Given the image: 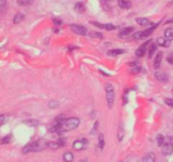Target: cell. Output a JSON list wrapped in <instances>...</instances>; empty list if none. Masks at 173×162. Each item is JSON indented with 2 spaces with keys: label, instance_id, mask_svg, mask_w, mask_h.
I'll list each match as a JSON object with an SVG mask.
<instances>
[{
  "label": "cell",
  "instance_id": "f546056e",
  "mask_svg": "<svg viewBox=\"0 0 173 162\" xmlns=\"http://www.w3.org/2000/svg\"><path fill=\"white\" fill-rule=\"evenodd\" d=\"M141 70H142L141 67H137V66H135V67L132 68V69L130 70V73H133V74H137V73H140Z\"/></svg>",
  "mask_w": 173,
  "mask_h": 162
},
{
  "label": "cell",
  "instance_id": "ab89813d",
  "mask_svg": "<svg viewBox=\"0 0 173 162\" xmlns=\"http://www.w3.org/2000/svg\"><path fill=\"white\" fill-rule=\"evenodd\" d=\"M104 1H111V0H104Z\"/></svg>",
  "mask_w": 173,
  "mask_h": 162
},
{
  "label": "cell",
  "instance_id": "4dcf8cb0",
  "mask_svg": "<svg viewBox=\"0 0 173 162\" xmlns=\"http://www.w3.org/2000/svg\"><path fill=\"white\" fill-rule=\"evenodd\" d=\"M11 138H12V136H11V134H8V135H7V136H5V137H4V138H3V139H2V144L9 143L11 140Z\"/></svg>",
  "mask_w": 173,
  "mask_h": 162
},
{
  "label": "cell",
  "instance_id": "f35d334b",
  "mask_svg": "<svg viewBox=\"0 0 173 162\" xmlns=\"http://www.w3.org/2000/svg\"><path fill=\"white\" fill-rule=\"evenodd\" d=\"M79 162H88L87 160H85V159H83V160H80Z\"/></svg>",
  "mask_w": 173,
  "mask_h": 162
},
{
  "label": "cell",
  "instance_id": "ba28073f",
  "mask_svg": "<svg viewBox=\"0 0 173 162\" xmlns=\"http://www.w3.org/2000/svg\"><path fill=\"white\" fill-rule=\"evenodd\" d=\"M71 30L78 35H87L86 28L78 24H70Z\"/></svg>",
  "mask_w": 173,
  "mask_h": 162
},
{
  "label": "cell",
  "instance_id": "ac0fdd59",
  "mask_svg": "<svg viewBox=\"0 0 173 162\" xmlns=\"http://www.w3.org/2000/svg\"><path fill=\"white\" fill-rule=\"evenodd\" d=\"M74 9L77 13L83 14L85 12V6L83 3H77L74 6Z\"/></svg>",
  "mask_w": 173,
  "mask_h": 162
},
{
  "label": "cell",
  "instance_id": "1f68e13d",
  "mask_svg": "<svg viewBox=\"0 0 173 162\" xmlns=\"http://www.w3.org/2000/svg\"><path fill=\"white\" fill-rule=\"evenodd\" d=\"M98 129V122H95L94 125H93V127H92L91 132H90V134H95V132H97Z\"/></svg>",
  "mask_w": 173,
  "mask_h": 162
},
{
  "label": "cell",
  "instance_id": "8d00e7d4",
  "mask_svg": "<svg viewBox=\"0 0 173 162\" xmlns=\"http://www.w3.org/2000/svg\"><path fill=\"white\" fill-rule=\"evenodd\" d=\"M90 35H91L92 37H99V38H102V35H100V33H98V32H92L91 34H90Z\"/></svg>",
  "mask_w": 173,
  "mask_h": 162
},
{
  "label": "cell",
  "instance_id": "83f0119b",
  "mask_svg": "<svg viewBox=\"0 0 173 162\" xmlns=\"http://www.w3.org/2000/svg\"><path fill=\"white\" fill-rule=\"evenodd\" d=\"M98 140H99V147H100V149H102L104 148V146H105V139H104V134L103 133H100L99 135Z\"/></svg>",
  "mask_w": 173,
  "mask_h": 162
},
{
  "label": "cell",
  "instance_id": "d590c367",
  "mask_svg": "<svg viewBox=\"0 0 173 162\" xmlns=\"http://www.w3.org/2000/svg\"><path fill=\"white\" fill-rule=\"evenodd\" d=\"M167 62H169V63L173 64V53L169 54V56L167 57Z\"/></svg>",
  "mask_w": 173,
  "mask_h": 162
},
{
  "label": "cell",
  "instance_id": "5b68a950",
  "mask_svg": "<svg viewBox=\"0 0 173 162\" xmlns=\"http://www.w3.org/2000/svg\"><path fill=\"white\" fill-rule=\"evenodd\" d=\"M157 24L155 26L149 27L148 29L143 30V31H138L136 32L134 35H133V38L136 39V40H143L144 38H146L147 36H149V35H151L152 33L154 32V30L156 29Z\"/></svg>",
  "mask_w": 173,
  "mask_h": 162
},
{
  "label": "cell",
  "instance_id": "484cf974",
  "mask_svg": "<svg viewBox=\"0 0 173 162\" xmlns=\"http://www.w3.org/2000/svg\"><path fill=\"white\" fill-rule=\"evenodd\" d=\"M165 140V138H164V136H163L162 134H158L156 136V142L159 147H162L163 143H164Z\"/></svg>",
  "mask_w": 173,
  "mask_h": 162
},
{
  "label": "cell",
  "instance_id": "52a82bcc",
  "mask_svg": "<svg viewBox=\"0 0 173 162\" xmlns=\"http://www.w3.org/2000/svg\"><path fill=\"white\" fill-rule=\"evenodd\" d=\"M88 145V140L86 138H79L73 142V148L75 150H81L84 149Z\"/></svg>",
  "mask_w": 173,
  "mask_h": 162
},
{
  "label": "cell",
  "instance_id": "277c9868",
  "mask_svg": "<svg viewBox=\"0 0 173 162\" xmlns=\"http://www.w3.org/2000/svg\"><path fill=\"white\" fill-rule=\"evenodd\" d=\"M162 154L165 155H170L173 152V137L169 136L165 138V140L161 147Z\"/></svg>",
  "mask_w": 173,
  "mask_h": 162
},
{
  "label": "cell",
  "instance_id": "8fae6325",
  "mask_svg": "<svg viewBox=\"0 0 173 162\" xmlns=\"http://www.w3.org/2000/svg\"><path fill=\"white\" fill-rule=\"evenodd\" d=\"M163 58V52L162 51H159L155 56L154 61V68H159L160 64H161V61Z\"/></svg>",
  "mask_w": 173,
  "mask_h": 162
},
{
  "label": "cell",
  "instance_id": "3957f363",
  "mask_svg": "<svg viewBox=\"0 0 173 162\" xmlns=\"http://www.w3.org/2000/svg\"><path fill=\"white\" fill-rule=\"evenodd\" d=\"M105 97H106V102L109 108H112L115 100V93H114L113 86L110 83H106L105 84Z\"/></svg>",
  "mask_w": 173,
  "mask_h": 162
},
{
  "label": "cell",
  "instance_id": "6da1fadb",
  "mask_svg": "<svg viewBox=\"0 0 173 162\" xmlns=\"http://www.w3.org/2000/svg\"><path fill=\"white\" fill-rule=\"evenodd\" d=\"M47 143L48 142H46L44 139H38L34 142L28 143L27 145H25L23 148V153H29V152H35L40 151L41 149H43L46 147H47Z\"/></svg>",
  "mask_w": 173,
  "mask_h": 162
},
{
  "label": "cell",
  "instance_id": "4fadbf2b",
  "mask_svg": "<svg viewBox=\"0 0 173 162\" xmlns=\"http://www.w3.org/2000/svg\"><path fill=\"white\" fill-rule=\"evenodd\" d=\"M156 42H157V45H159V46H163V47H169L170 45V40H168L167 39L162 38V37L157 38Z\"/></svg>",
  "mask_w": 173,
  "mask_h": 162
},
{
  "label": "cell",
  "instance_id": "7a4b0ae2",
  "mask_svg": "<svg viewBox=\"0 0 173 162\" xmlns=\"http://www.w3.org/2000/svg\"><path fill=\"white\" fill-rule=\"evenodd\" d=\"M79 125V119L77 117H69V118L63 119L62 122V131L67 130H73L78 127Z\"/></svg>",
  "mask_w": 173,
  "mask_h": 162
},
{
  "label": "cell",
  "instance_id": "d6986e66",
  "mask_svg": "<svg viewBox=\"0 0 173 162\" xmlns=\"http://www.w3.org/2000/svg\"><path fill=\"white\" fill-rule=\"evenodd\" d=\"M154 160H155V156H154V154L152 152L146 154L145 156L142 159V161L143 162H154Z\"/></svg>",
  "mask_w": 173,
  "mask_h": 162
},
{
  "label": "cell",
  "instance_id": "7c38bea8",
  "mask_svg": "<svg viewBox=\"0 0 173 162\" xmlns=\"http://www.w3.org/2000/svg\"><path fill=\"white\" fill-rule=\"evenodd\" d=\"M154 77L159 82H164L165 83V82H167L168 80L167 75L165 73H162V72H155Z\"/></svg>",
  "mask_w": 173,
  "mask_h": 162
},
{
  "label": "cell",
  "instance_id": "9c48e42d",
  "mask_svg": "<svg viewBox=\"0 0 173 162\" xmlns=\"http://www.w3.org/2000/svg\"><path fill=\"white\" fill-rule=\"evenodd\" d=\"M92 24H94L98 28L100 29H103V30H113L116 29V27L115 25L111 24H100V23H98V22H90Z\"/></svg>",
  "mask_w": 173,
  "mask_h": 162
},
{
  "label": "cell",
  "instance_id": "2e32d148",
  "mask_svg": "<svg viewBox=\"0 0 173 162\" xmlns=\"http://www.w3.org/2000/svg\"><path fill=\"white\" fill-rule=\"evenodd\" d=\"M24 19V14L22 13H17L14 15V19H13V23L14 24H19Z\"/></svg>",
  "mask_w": 173,
  "mask_h": 162
},
{
  "label": "cell",
  "instance_id": "44dd1931",
  "mask_svg": "<svg viewBox=\"0 0 173 162\" xmlns=\"http://www.w3.org/2000/svg\"><path fill=\"white\" fill-rule=\"evenodd\" d=\"M165 38L170 41L173 40V28H168L165 30Z\"/></svg>",
  "mask_w": 173,
  "mask_h": 162
},
{
  "label": "cell",
  "instance_id": "ffe728a7",
  "mask_svg": "<svg viewBox=\"0 0 173 162\" xmlns=\"http://www.w3.org/2000/svg\"><path fill=\"white\" fill-rule=\"evenodd\" d=\"M17 4L19 6H23V7H25V6H30L34 2V0H16Z\"/></svg>",
  "mask_w": 173,
  "mask_h": 162
},
{
  "label": "cell",
  "instance_id": "d6a6232c",
  "mask_svg": "<svg viewBox=\"0 0 173 162\" xmlns=\"http://www.w3.org/2000/svg\"><path fill=\"white\" fill-rule=\"evenodd\" d=\"M6 3H7V0H0V8H1L2 12H3L4 8H5Z\"/></svg>",
  "mask_w": 173,
  "mask_h": 162
},
{
  "label": "cell",
  "instance_id": "4316f807",
  "mask_svg": "<svg viewBox=\"0 0 173 162\" xmlns=\"http://www.w3.org/2000/svg\"><path fill=\"white\" fill-rule=\"evenodd\" d=\"M124 129H123L122 127H119L118 131H117V138H118L119 142H121V141L123 139V138H124Z\"/></svg>",
  "mask_w": 173,
  "mask_h": 162
},
{
  "label": "cell",
  "instance_id": "f1b7e54d",
  "mask_svg": "<svg viewBox=\"0 0 173 162\" xmlns=\"http://www.w3.org/2000/svg\"><path fill=\"white\" fill-rule=\"evenodd\" d=\"M48 106L51 109H57L58 106H59V102L57 100H51L50 102L48 103Z\"/></svg>",
  "mask_w": 173,
  "mask_h": 162
},
{
  "label": "cell",
  "instance_id": "836d02e7",
  "mask_svg": "<svg viewBox=\"0 0 173 162\" xmlns=\"http://www.w3.org/2000/svg\"><path fill=\"white\" fill-rule=\"evenodd\" d=\"M165 103L168 106L173 108V99H165Z\"/></svg>",
  "mask_w": 173,
  "mask_h": 162
},
{
  "label": "cell",
  "instance_id": "9a60e30c",
  "mask_svg": "<svg viewBox=\"0 0 173 162\" xmlns=\"http://www.w3.org/2000/svg\"><path fill=\"white\" fill-rule=\"evenodd\" d=\"M157 50V45L155 43H151L149 46L148 48V57L149 58H151L153 57V55L154 54L155 51Z\"/></svg>",
  "mask_w": 173,
  "mask_h": 162
},
{
  "label": "cell",
  "instance_id": "74e56055",
  "mask_svg": "<svg viewBox=\"0 0 173 162\" xmlns=\"http://www.w3.org/2000/svg\"><path fill=\"white\" fill-rule=\"evenodd\" d=\"M65 141H66V138H61L59 140H58V142H59L61 147H62V146H64L65 144H66V142H65Z\"/></svg>",
  "mask_w": 173,
  "mask_h": 162
},
{
  "label": "cell",
  "instance_id": "5bb4252c",
  "mask_svg": "<svg viewBox=\"0 0 173 162\" xmlns=\"http://www.w3.org/2000/svg\"><path fill=\"white\" fill-rule=\"evenodd\" d=\"M122 53H124V50H122V49H111V50H109L107 51V54L109 56H111V57L118 56V55H121Z\"/></svg>",
  "mask_w": 173,
  "mask_h": 162
},
{
  "label": "cell",
  "instance_id": "e575fe53",
  "mask_svg": "<svg viewBox=\"0 0 173 162\" xmlns=\"http://www.w3.org/2000/svg\"><path fill=\"white\" fill-rule=\"evenodd\" d=\"M0 121H1V125H3V123H5L6 122L8 121V116H5V115H1Z\"/></svg>",
  "mask_w": 173,
  "mask_h": 162
},
{
  "label": "cell",
  "instance_id": "7402d4cb",
  "mask_svg": "<svg viewBox=\"0 0 173 162\" xmlns=\"http://www.w3.org/2000/svg\"><path fill=\"white\" fill-rule=\"evenodd\" d=\"M73 154L72 152H66L63 154V160L65 162H72L73 160Z\"/></svg>",
  "mask_w": 173,
  "mask_h": 162
},
{
  "label": "cell",
  "instance_id": "e0dca14e",
  "mask_svg": "<svg viewBox=\"0 0 173 162\" xmlns=\"http://www.w3.org/2000/svg\"><path fill=\"white\" fill-rule=\"evenodd\" d=\"M133 30H134V28H133V27H125V28H123V29H122V30H120L119 34L121 35H130Z\"/></svg>",
  "mask_w": 173,
  "mask_h": 162
},
{
  "label": "cell",
  "instance_id": "603a6c76",
  "mask_svg": "<svg viewBox=\"0 0 173 162\" xmlns=\"http://www.w3.org/2000/svg\"><path fill=\"white\" fill-rule=\"evenodd\" d=\"M24 123L28 125V126H30V127H36L39 124L38 121L35 120V119H28V120H25V121H24Z\"/></svg>",
  "mask_w": 173,
  "mask_h": 162
},
{
  "label": "cell",
  "instance_id": "d4e9b609",
  "mask_svg": "<svg viewBox=\"0 0 173 162\" xmlns=\"http://www.w3.org/2000/svg\"><path fill=\"white\" fill-rule=\"evenodd\" d=\"M47 147L50 148L56 149V148H58L59 147H61V145H60V143L58 141H57V142H54V141H50V142H48V143H47Z\"/></svg>",
  "mask_w": 173,
  "mask_h": 162
},
{
  "label": "cell",
  "instance_id": "8992f818",
  "mask_svg": "<svg viewBox=\"0 0 173 162\" xmlns=\"http://www.w3.org/2000/svg\"><path fill=\"white\" fill-rule=\"evenodd\" d=\"M151 40H148V41L144 42L143 45H141V46H139V47H138L137 50H136L135 55L137 56V57H142L144 56V54L146 53V51H147V50H148V48H149V46L152 43Z\"/></svg>",
  "mask_w": 173,
  "mask_h": 162
},
{
  "label": "cell",
  "instance_id": "30bf717a",
  "mask_svg": "<svg viewBox=\"0 0 173 162\" xmlns=\"http://www.w3.org/2000/svg\"><path fill=\"white\" fill-rule=\"evenodd\" d=\"M117 4L120 8L128 9L132 7V3L130 0H117Z\"/></svg>",
  "mask_w": 173,
  "mask_h": 162
},
{
  "label": "cell",
  "instance_id": "cb8c5ba5",
  "mask_svg": "<svg viewBox=\"0 0 173 162\" xmlns=\"http://www.w3.org/2000/svg\"><path fill=\"white\" fill-rule=\"evenodd\" d=\"M136 22L141 26H146L149 24V21L146 18H137Z\"/></svg>",
  "mask_w": 173,
  "mask_h": 162
}]
</instances>
